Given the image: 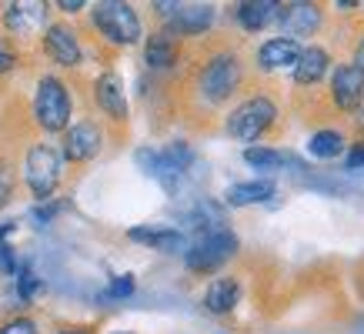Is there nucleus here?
<instances>
[{"mask_svg":"<svg viewBox=\"0 0 364 334\" xmlns=\"http://www.w3.org/2000/svg\"><path fill=\"white\" fill-rule=\"evenodd\" d=\"M0 334H37V324L31 318H14V321H7L0 328Z\"/></svg>","mask_w":364,"mask_h":334,"instance_id":"nucleus-23","label":"nucleus"},{"mask_svg":"<svg viewBox=\"0 0 364 334\" xmlns=\"http://www.w3.org/2000/svg\"><path fill=\"white\" fill-rule=\"evenodd\" d=\"M144 57H147V64L154 67V70H167V67H174V60H177V47L167 33H154V37L147 41Z\"/></svg>","mask_w":364,"mask_h":334,"instance_id":"nucleus-19","label":"nucleus"},{"mask_svg":"<svg viewBox=\"0 0 364 334\" xmlns=\"http://www.w3.org/2000/svg\"><path fill=\"white\" fill-rule=\"evenodd\" d=\"M100 151V131L94 127V124L80 121L77 127H70L64 137V157H70V161H87V157H94Z\"/></svg>","mask_w":364,"mask_h":334,"instance_id":"nucleus-10","label":"nucleus"},{"mask_svg":"<svg viewBox=\"0 0 364 334\" xmlns=\"http://www.w3.org/2000/svg\"><path fill=\"white\" fill-rule=\"evenodd\" d=\"M237 80H241L237 57L218 54V57H210L208 64H204V70H200V77H198V87H200V94H204V100L221 104V100H228L234 94Z\"/></svg>","mask_w":364,"mask_h":334,"instance_id":"nucleus-5","label":"nucleus"},{"mask_svg":"<svg viewBox=\"0 0 364 334\" xmlns=\"http://www.w3.org/2000/svg\"><path fill=\"white\" fill-rule=\"evenodd\" d=\"M157 7L171 21L174 33H200L214 23V7L208 4H157Z\"/></svg>","mask_w":364,"mask_h":334,"instance_id":"nucleus-7","label":"nucleus"},{"mask_svg":"<svg viewBox=\"0 0 364 334\" xmlns=\"http://www.w3.org/2000/svg\"><path fill=\"white\" fill-rule=\"evenodd\" d=\"M94 23H97L100 33H104L107 41H114V44H137V41H141V17L134 14L131 4H121V0L97 4Z\"/></svg>","mask_w":364,"mask_h":334,"instance_id":"nucleus-1","label":"nucleus"},{"mask_svg":"<svg viewBox=\"0 0 364 334\" xmlns=\"http://www.w3.org/2000/svg\"><path fill=\"white\" fill-rule=\"evenodd\" d=\"M23 178L37 198L47 200L60 184V154L50 144H33L27 154V164H23Z\"/></svg>","mask_w":364,"mask_h":334,"instance_id":"nucleus-4","label":"nucleus"},{"mask_svg":"<svg viewBox=\"0 0 364 334\" xmlns=\"http://www.w3.org/2000/svg\"><path fill=\"white\" fill-rule=\"evenodd\" d=\"M331 94H334V104L341 111H354L358 104L364 100V70L358 64H344L334 70V80H331Z\"/></svg>","mask_w":364,"mask_h":334,"instance_id":"nucleus-8","label":"nucleus"},{"mask_svg":"<svg viewBox=\"0 0 364 334\" xmlns=\"http://www.w3.org/2000/svg\"><path fill=\"white\" fill-rule=\"evenodd\" d=\"M328 64H331L328 50L308 47V50H301L298 64H294V80H298V84H318V80L328 74Z\"/></svg>","mask_w":364,"mask_h":334,"instance_id":"nucleus-14","label":"nucleus"},{"mask_svg":"<svg viewBox=\"0 0 364 334\" xmlns=\"http://www.w3.org/2000/svg\"><path fill=\"white\" fill-rule=\"evenodd\" d=\"M244 161L251 167H261V171H277L281 164H294V157L277 154L271 147H247V151H244Z\"/></svg>","mask_w":364,"mask_h":334,"instance_id":"nucleus-21","label":"nucleus"},{"mask_svg":"<svg viewBox=\"0 0 364 334\" xmlns=\"http://www.w3.org/2000/svg\"><path fill=\"white\" fill-rule=\"evenodd\" d=\"M354 64H358V67H361V70H364V41H361V44H358V54H354Z\"/></svg>","mask_w":364,"mask_h":334,"instance_id":"nucleus-30","label":"nucleus"},{"mask_svg":"<svg viewBox=\"0 0 364 334\" xmlns=\"http://www.w3.org/2000/svg\"><path fill=\"white\" fill-rule=\"evenodd\" d=\"M308 151L314 157H338L344 151V137L338 131H318L314 137H311Z\"/></svg>","mask_w":364,"mask_h":334,"instance_id":"nucleus-22","label":"nucleus"},{"mask_svg":"<svg viewBox=\"0 0 364 334\" xmlns=\"http://www.w3.org/2000/svg\"><path fill=\"white\" fill-rule=\"evenodd\" d=\"M64 334H80V331H64Z\"/></svg>","mask_w":364,"mask_h":334,"instance_id":"nucleus-31","label":"nucleus"},{"mask_svg":"<svg viewBox=\"0 0 364 334\" xmlns=\"http://www.w3.org/2000/svg\"><path fill=\"white\" fill-rule=\"evenodd\" d=\"M33 114L44 131H64L70 121V94L57 77H44L37 84V100H33Z\"/></svg>","mask_w":364,"mask_h":334,"instance_id":"nucleus-3","label":"nucleus"},{"mask_svg":"<svg viewBox=\"0 0 364 334\" xmlns=\"http://www.w3.org/2000/svg\"><path fill=\"white\" fill-rule=\"evenodd\" d=\"M274 117H277V107L271 104V100L267 97H251V100H244L241 107L231 114L228 131H231L237 141H257V137L274 124Z\"/></svg>","mask_w":364,"mask_h":334,"instance_id":"nucleus-6","label":"nucleus"},{"mask_svg":"<svg viewBox=\"0 0 364 334\" xmlns=\"http://www.w3.org/2000/svg\"><path fill=\"white\" fill-rule=\"evenodd\" d=\"M131 241L151 244L157 251H184V234L181 231H147V227H137V231H131Z\"/></svg>","mask_w":364,"mask_h":334,"instance_id":"nucleus-20","label":"nucleus"},{"mask_svg":"<svg viewBox=\"0 0 364 334\" xmlns=\"http://www.w3.org/2000/svg\"><path fill=\"white\" fill-rule=\"evenodd\" d=\"M237 281L234 278H218V281H210V288L208 294H204V308H208L210 314H228L237 304Z\"/></svg>","mask_w":364,"mask_h":334,"instance_id":"nucleus-15","label":"nucleus"},{"mask_svg":"<svg viewBox=\"0 0 364 334\" xmlns=\"http://www.w3.org/2000/svg\"><path fill=\"white\" fill-rule=\"evenodd\" d=\"M277 7L274 0H247V4H241L237 11H234V17L241 21V27H247V31H261L264 23H271L277 17Z\"/></svg>","mask_w":364,"mask_h":334,"instance_id":"nucleus-16","label":"nucleus"},{"mask_svg":"<svg viewBox=\"0 0 364 334\" xmlns=\"http://www.w3.org/2000/svg\"><path fill=\"white\" fill-rule=\"evenodd\" d=\"M281 23H284V31L291 33V37H311L321 23V11L314 4H291V7L281 14Z\"/></svg>","mask_w":364,"mask_h":334,"instance_id":"nucleus-12","label":"nucleus"},{"mask_svg":"<svg viewBox=\"0 0 364 334\" xmlns=\"http://www.w3.org/2000/svg\"><path fill=\"white\" fill-rule=\"evenodd\" d=\"M17 288H21V298L23 301H31L33 291H37V278H33L31 271H23V274H21V284H17Z\"/></svg>","mask_w":364,"mask_h":334,"instance_id":"nucleus-26","label":"nucleus"},{"mask_svg":"<svg viewBox=\"0 0 364 334\" xmlns=\"http://www.w3.org/2000/svg\"><path fill=\"white\" fill-rule=\"evenodd\" d=\"M298 57H301L298 41H291V37H274V41H267V44L257 50V64L264 67V70H277V67L298 64Z\"/></svg>","mask_w":364,"mask_h":334,"instance_id":"nucleus-11","label":"nucleus"},{"mask_svg":"<svg viewBox=\"0 0 364 334\" xmlns=\"http://www.w3.org/2000/svg\"><path fill=\"white\" fill-rule=\"evenodd\" d=\"M97 104L104 107V114H111V117H127V100H124V84L117 74H104L97 80Z\"/></svg>","mask_w":364,"mask_h":334,"instance_id":"nucleus-13","label":"nucleus"},{"mask_svg":"<svg viewBox=\"0 0 364 334\" xmlns=\"http://www.w3.org/2000/svg\"><path fill=\"white\" fill-rule=\"evenodd\" d=\"M11 190H14V174L7 164H0V208L11 200Z\"/></svg>","mask_w":364,"mask_h":334,"instance_id":"nucleus-24","label":"nucleus"},{"mask_svg":"<svg viewBox=\"0 0 364 334\" xmlns=\"http://www.w3.org/2000/svg\"><path fill=\"white\" fill-rule=\"evenodd\" d=\"M14 64H17V57H14L7 47H0V70H11Z\"/></svg>","mask_w":364,"mask_h":334,"instance_id":"nucleus-28","label":"nucleus"},{"mask_svg":"<svg viewBox=\"0 0 364 334\" xmlns=\"http://www.w3.org/2000/svg\"><path fill=\"white\" fill-rule=\"evenodd\" d=\"M234 251H237V237L228 227H210L188 247V267L191 271H214L228 257H234Z\"/></svg>","mask_w":364,"mask_h":334,"instance_id":"nucleus-2","label":"nucleus"},{"mask_svg":"<svg viewBox=\"0 0 364 334\" xmlns=\"http://www.w3.org/2000/svg\"><path fill=\"white\" fill-rule=\"evenodd\" d=\"M111 294H114V298H127V294H134V278H131V274L114 278L111 281Z\"/></svg>","mask_w":364,"mask_h":334,"instance_id":"nucleus-25","label":"nucleus"},{"mask_svg":"<svg viewBox=\"0 0 364 334\" xmlns=\"http://www.w3.org/2000/svg\"><path fill=\"white\" fill-rule=\"evenodd\" d=\"M228 204L234 208H247V204H261V200L274 198V184L271 181H244V184H234L228 188Z\"/></svg>","mask_w":364,"mask_h":334,"instance_id":"nucleus-17","label":"nucleus"},{"mask_svg":"<svg viewBox=\"0 0 364 334\" xmlns=\"http://www.w3.org/2000/svg\"><path fill=\"white\" fill-rule=\"evenodd\" d=\"M364 167V144H354L348 154V171H361Z\"/></svg>","mask_w":364,"mask_h":334,"instance_id":"nucleus-27","label":"nucleus"},{"mask_svg":"<svg viewBox=\"0 0 364 334\" xmlns=\"http://www.w3.org/2000/svg\"><path fill=\"white\" fill-rule=\"evenodd\" d=\"M44 47H47V54L54 57V64H60V67H77L80 64V44H77V37H74V31H70V27H64V23L47 27Z\"/></svg>","mask_w":364,"mask_h":334,"instance_id":"nucleus-9","label":"nucleus"},{"mask_svg":"<svg viewBox=\"0 0 364 334\" xmlns=\"http://www.w3.org/2000/svg\"><path fill=\"white\" fill-rule=\"evenodd\" d=\"M7 27L17 33H31L41 27V21H44V7L41 4H11L7 7Z\"/></svg>","mask_w":364,"mask_h":334,"instance_id":"nucleus-18","label":"nucleus"},{"mask_svg":"<svg viewBox=\"0 0 364 334\" xmlns=\"http://www.w3.org/2000/svg\"><path fill=\"white\" fill-rule=\"evenodd\" d=\"M57 7H60V11H67V14H74V11H80V7H84V4H74V0H60V4H57Z\"/></svg>","mask_w":364,"mask_h":334,"instance_id":"nucleus-29","label":"nucleus"}]
</instances>
